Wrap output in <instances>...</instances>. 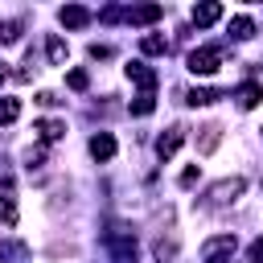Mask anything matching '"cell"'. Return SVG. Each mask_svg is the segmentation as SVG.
Masks as SVG:
<instances>
[{"label":"cell","instance_id":"11","mask_svg":"<svg viewBox=\"0 0 263 263\" xmlns=\"http://www.w3.org/2000/svg\"><path fill=\"white\" fill-rule=\"evenodd\" d=\"M33 132H37V140H41V144H58V140L66 136V123H62V119H37V123H33Z\"/></svg>","mask_w":263,"mask_h":263},{"label":"cell","instance_id":"9","mask_svg":"<svg viewBox=\"0 0 263 263\" xmlns=\"http://www.w3.org/2000/svg\"><path fill=\"white\" fill-rule=\"evenodd\" d=\"M86 148H90V156H95L99 164H107V160L115 156V148H119V144H115V136H111V132H95Z\"/></svg>","mask_w":263,"mask_h":263},{"label":"cell","instance_id":"3","mask_svg":"<svg viewBox=\"0 0 263 263\" xmlns=\"http://www.w3.org/2000/svg\"><path fill=\"white\" fill-rule=\"evenodd\" d=\"M185 66H189V74H197V78L218 74V66H222V45H197V49L185 58Z\"/></svg>","mask_w":263,"mask_h":263},{"label":"cell","instance_id":"26","mask_svg":"<svg viewBox=\"0 0 263 263\" xmlns=\"http://www.w3.org/2000/svg\"><path fill=\"white\" fill-rule=\"evenodd\" d=\"M99 21H103V25H115V21H123V8H119V4H107V8L99 12Z\"/></svg>","mask_w":263,"mask_h":263},{"label":"cell","instance_id":"10","mask_svg":"<svg viewBox=\"0 0 263 263\" xmlns=\"http://www.w3.org/2000/svg\"><path fill=\"white\" fill-rule=\"evenodd\" d=\"M234 103L242 107V111H255L259 103H263V86L251 78V82H242V86H234Z\"/></svg>","mask_w":263,"mask_h":263},{"label":"cell","instance_id":"25","mask_svg":"<svg viewBox=\"0 0 263 263\" xmlns=\"http://www.w3.org/2000/svg\"><path fill=\"white\" fill-rule=\"evenodd\" d=\"M41 164H45V148L37 144V148H29V152H25V168L33 173V168H41Z\"/></svg>","mask_w":263,"mask_h":263},{"label":"cell","instance_id":"21","mask_svg":"<svg viewBox=\"0 0 263 263\" xmlns=\"http://www.w3.org/2000/svg\"><path fill=\"white\" fill-rule=\"evenodd\" d=\"M127 111H132V115H152V111H156V99H152V95H136V99L127 103Z\"/></svg>","mask_w":263,"mask_h":263},{"label":"cell","instance_id":"13","mask_svg":"<svg viewBox=\"0 0 263 263\" xmlns=\"http://www.w3.org/2000/svg\"><path fill=\"white\" fill-rule=\"evenodd\" d=\"M218 144H222V127H218V123H205V127L197 132V152H201V156H210Z\"/></svg>","mask_w":263,"mask_h":263},{"label":"cell","instance_id":"5","mask_svg":"<svg viewBox=\"0 0 263 263\" xmlns=\"http://www.w3.org/2000/svg\"><path fill=\"white\" fill-rule=\"evenodd\" d=\"M181 144H185V127L173 123V127H164V132L156 136V156H160V160H173Z\"/></svg>","mask_w":263,"mask_h":263},{"label":"cell","instance_id":"4","mask_svg":"<svg viewBox=\"0 0 263 263\" xmlns=\"http://www.w3.org/2000/svg\"><path fill=\"white\" fill-rule=\"evenodd\" d=\"M238 251V238L234 234H214L201 242V263H230V255Z\"/></svg>","mask_w":263,"mask_h":263},{"label":"cell","instance_id":"2","mask_svg":"<svg viewBox=\"0 0 263 263\" xmlns=\"http://www.w3.org/2000/svg\"><path fill=\"white\" fill-rule=\"evenodd\" d=\"M242 189H247V181L242 177H222V181H214L210 189H205V205L210 210H222V205H234L238 197H242Z\"/></svg>","mask_w":263,"mask_h":263},{"label":"cell","instance_id":"29","mask_svg":"<svg viewBox=\"0 0 263 263\" xmlns=\"http://www.w3.org/2000/svg\"><path fill=\"white\" fill-rule=\"evenodd\" d=\"M90 58H95V62H103V58H111V45H99V41H95V45H90Z\"/></svg>","mask_w":263,"mask_h":263},{"label":"cell","instance_id":"30","mask_svg":"<svg viewBox=\"0 0 263 263\" xmlns=\"http://www.w3.org/2000/svg\"><path fill=\"white\" fill-rule=\"evenodd\" d=\"M37 103H41V107H58V103H62V99H58V95H53V90H41V95H37Z\"/></svg>","mask_w":263,"mask_h":263},{"label":"cell","instance_id":"24","mask_svg":"<svg viewBox=\"0 0 263 263\" xmlns=\"http://www.w3.org/2000/svg\"><path fill=\"white\" fill-rule=\"evenodd\" d=\"M21 115V99H0V123H16Z\"/></svg>","mask_w":263,"mask_h":263},{"label":"cell","instance_id":"28","mask_svg":"<svg viewBox=\"0 0 263 263\" xmlns=\"http://www.w3.org/2000/svg\"><path fill=\"white\" fill-rule=\"evenodd\" d=\"M247 259H251V263H263V234H259V238H251V247H247Z\"/></svg>","mask_w":263,"mask_h":263},{"label":"cell","instance_id":"23","mask_svg":"<svg viewBox=\"0 0 263 263\" xmlns=\"http://www.w3.org/2000/svg\"><path fill=\"white\" fill-rule=\"evenodd\" d=\"M21 41V21H0V45Z\"/></svg>","mask_w":263,"mask_h":263},{"label":"cell","instance_id":"22","mask_svg":"<svg viewBox=\"0 0 263 263\" xmlns=\"http://www.w3.org/2000/svg\"><path fill=\"white\" fill-rule=\"evenodd\" d=\"M66 86H70V90H78V95H82V90H86V86H90V74H86V70H82V66H78V70H70V74H66Z\"/></svg>","mask_w":263,"mask_h":263},{"label":"cell","instance_id":"7","mask_svg":"<svg viewBox=\"0 0 263 263\" xmlns=\"http://www.w3.org/2000/svg\"><path fill=\"white\" fill-rule=\"evenodd\" d=\"M58 21H62L66 29H86V25L95 21V12L82 8V4H62V8H58Z\"/></svg>","mask_w":263,"mask_h":263},{"label":"cell","instance_id":"15","mask_svg":"<svg viewBox=\"0 0 263 263\" xmlns=\"http://www.w3.org/2000/svg\"><path fill=\"white\" fill-rule=\"evenodd\" d=\"M140 49H144L148 58H160V53H168V37H160V33H148V37H140Z\"/></svg>","mask_w":263,"mask_h":263},{"label":"cell","instance_id":"16","mask_svg":"<svg viewBox=\"0 0 263 263\" xmlns=\"http://www.w3.org/2000/svg\"><path fill=\"white\" fill-rule=\"evenodd\" d=\"M45 53H49L53 66H66V53H70V49H66V41H62L58 33H49V37H45Z\"/></svg>","mask_w":263,"mask_h":263},{"label":"cell","instance_id":"1","mask_svg":"<svg viewBox=\"0 0 263 263\" xmlns=\"http://www.w3.org/2000/svg\"><path fill=\"white\" fill-rule=\"evenodd\" d=\"M103 247L111 251L115 263H136V234L127 226H107L103 230Z\"/></svg>","mask_w":263,"mask_h":263},{"label":"cell","instance_id":"20","mask_svg":"<svg viewBox=\"0 0 263 263\" xmlns=\"http://www.w3.org/2000/svg\"><path fill=\"white\" fill-rule=\"evenodd\" d=\"M0 259H12V263H21V259H29V247L25 242H0Z\"/></svg>","mask_w":263,"mask_h":263},{"label":"cell","instance_id":"31","mask_svg":"<svg viewBox=\"0 0 263 263\" xmlns=\"http://www.w3.org/2000/svg\"><path fill=\"white\" fill-rule=\"evenodd\" d=\"M4 78H8V70H4V62H0V82H4Z\"/></svg>","mask_w":263,"mask_h":263},{"label":"cell","instance_id":"18","mask_svg":"<svg viewBox=\"0 0 263 263\" xmlns=\"http://www.w3.org/2000/svg\"><path fill=\"white\" fill-rule=\"evenodd\" d=\"M152 255H156L160 263H173V259H177V238H156V242H152Z\"/></svg>","mask_w":263,"mask_h":263},{"label":"cell","instance_id":"6","mask_svg":"<svg viewBox=\"0 0 263 263\" xmlns=\"http://www.w3.org/2000/svg\"><path fill=\"white\" fill-rule=\"evenodd\" d=\"M160 16H164L160 4H132V8H123V21L127 25H156Z\"/></svg>","mask_w":263,"mask_h":263},{"label":"cell","instance_id":"12","mask_svg":"<svg viewBox=\"0 0 263 263\" xmlns=\"http://www.w3.org/2000/svg\"><path fill=\"white\" fill-rule=\"evenodd\" d=\"M189 21H193L197 29H210L214 21H222V4H214V0H210V4H197V8L189 12Z\"/></svg>","mask_w":263,"mask_h":263},{"label":"cell","instance_id":"17","mask_svg":"<svg viewBox=\"0 0 263 263\" xmlns=\"http://www.w3.org/2000/svg\"><path fill=\"white\" fill-rule=\"evenodd\" d=\"M218 99H222V95H218V90H210V86H193V90L185 95V103H189V107H210V103H218Z\"/></svg>","mask_w":263,"mask_h":263},{"label":"cell","instance_id":"14","mask_svg":"<svg viewBox=\"0 0 263 263\" xmlns=\"http://www.w3.org/2000/svg\"><path fill=\"white\" fill-rule=\"evenodd\" d=\"M230 37L234 41H251L255 37V21L251 16H230Z\"/></svg>","mask_w":263,"mask_h":263},{"label":"cell","instance_id":"27","mask_svg":"<svg viewBox=\"0 0 263 263\" xmlns=\"http://www.w3.org/2000/svg\"><path fill=\"white\" fill-rule=\"evenodd\" d=\"M197 177H201V168H197V164H189V168L181 173V189H193V185H197Z\"/></svg>","mask_w":263,"mask_h":263},{"label":"cell","instance_id":"19","mask_svg":"<svg viewBox=\"0 0 263 263\" xmlns=\"http://www.w3.org/2000/svg\"><path fill=\"white\" fill-rule=\"evenodd\" d=\"M16 218H21V214H16V201H12V193H0V222L12 230V226H16Z\"/></svg>","mask_w":263,"mask_h":263},{"label":"cell","instance_id":"8","mask_svg":"<svg viewBox=\"0 0 263 263\" xmlns=\"http://www.w3.org/2000/svg\"><path fill=\"white\" fill-rule=\"evenodd\" d=\"M127 78L140 86V95H152L156 90V70L148 62H127Z\"/></svg>","mask_w":263,"mask_h":263}]
</instances>
